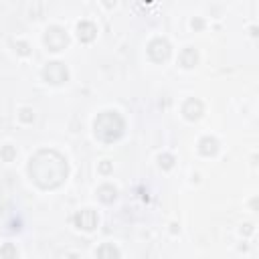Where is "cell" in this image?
Listing matches in <instances>:
<instances>
[{"label": "cell", "instance_id": "1", "mask_svg": "<svg viewBox=\"0 0 259 259\" xmlns=\"http://www.w3.org/2000/svg\"><path fill=\"white\" fill-rule=\"evenodd\" d=\"M28 170H30V176L34 178V182L40 184L42 188H53V186L61 184L63 178L67 176V164L57 152L51 154V164H47V150L38 152L30 160Z\"/></svg>", "mask_w": 259, "mask_h": 259}]
</instances>
